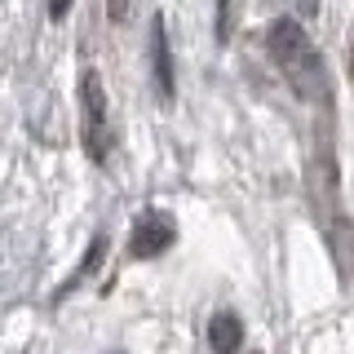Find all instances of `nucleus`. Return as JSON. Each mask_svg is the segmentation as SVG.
Masks as SVG:
<instances>
[{
  "mask_svg": "<svg viewBox=\"0 0 354 354\" xmlns=\"http://www.w3.org/2000/svg\"><path fill=\"white\" fill-rule=\"evenodd\" d=\"M266 49H270L274 66L283 71V80L292 84L297 97L306 102H328V71H324V53L310 44L306 27L297 18H274L266 31Z\"/></svg>",
  "mask_w": 354,
  "mask_h": 354,
  "instance_id": "1",
  "label": "nucleus"
},
{
  "mask_svg": "<svg viewBox=\"0 0 354 354\" xmlns=\"http://www.w3.org/2000/svg\"><path fill=\"white\" fill-rule=\"evenodd\" d=\"M80 115H84V151L88 160L102 164L111 151V120H106V93H102L97 71L80 75Z\"/></svg>",
  "mask_w": 354,
  "mask_h": 354,
  "instance_id": "2",
  "label": "nucleus"
},
{
  "mask_svg": "<svg viewBox=\"0 0 354 354\" xmlns=\"http://www.w3.org/2000/svg\"><path fill=\"white\" fill-rule=\"evenodd\" d=\"M341 195V173H337V151H332V124L315 138V160H310V204L319 217H332Z\"/></svg>",
  "mask_w": 354,
  "mask_h": 354,
  "instance_id": "3",
  "label": "nucleus"
},
{
  "mask_svg": "<svg viewBox=\"0 0 354 354\" xmlns=\"http://www.w3.org/2000/svg\"><path fill=\"white\" fill-rule=\"evenodd\" d=\"M173 239H177V226L164 213H147V217H138V226H133V239H129V252L133 257H160V252H169L173 248Z\"/></svg>",
  "mask_w": 354,
  "mask_h": 354,
  "instance_id": "4",
  "label": "nucleus"
},
{
  "mask_svg": "<svg viewBox=\"0 0 354 354\" xmlns=\"http://www.w3.org/2000/svg\"><path fill=\"white\" fill-rule=\"evenodd\" d=\"M151 71H155V93L160 102H173L177 97V75H173V49H169V31H164V18H151Z\"/></svg>",
  "mask_w": 354,
  "mask_h": 354,
  "instance_id": "5",
  "label": "nucleus"
},
{
  "mask_svg": "<svg viewBox=\"0 0 354 354\" xmlns=\"http://www.w3.org/2000/svg\"><path fill=\"white\" fill-rule=\"evenodd\" d=\"M239 341H243L239 315H230V310H217V315L208 319V346H213V354H235Z\"/></svg>",
  "mask_w": 354,
  "mask_h": 354,
  "instance_id": "6",
  "label": "nucleus"
},
{
  "mask_svg": "<svg viewBox=\"0 0 354 354\" xmlns=\"http://www.w3.org/2000/svg\"><path fill=\"white\" fill-rule=\"evenodd\" d=\"M102 252H106V235H93V243H88V252H84V261L75 266V274H71L66 283H58V292H53V306H58L66 292H75V288H80V283L88 279V274L97 270V261H102Z\"/></svg>",
  "mask_w": 354,
  "mask_h": 354,
  "instance_id": "7",
  "label": "nucleus"
},
{
  "mask_svg": "<svg viewBox=\"0 0 354 354\" xmlns=\"http://www.w3.org/2000/svg\"><path fill=\"white\" fill-rule=\"evenodd\" d=\"M328 243H332V257H337V266L346 274H354V226H350V221H332Z\"/></svg>",
  "mask_w": 354,
  "mask_h": 354,
  "instance_id": "8",
  "label": "nucleus"
},
{
  "mask_svg": "<svg viewBox=\"0 0 354 354\" xmlns=\"http://www.w3.org/2000/svg\"><path fill=\"white\" fill-rule=\"evenodd\" d=\"M217 40H230V0H217Z\"/></svg>",
  "mask_w": 354,
  "mask_h": 354,
  "instance_id": "9",
  "label": "nucleus"
},
{
  "mask_svg": "<svg viewBox=\"0 0 354 354\" xmlns=\"http://www.w3.org/2000/svg\"><path fill=\"white\" fill-rule=\"evenodd\" d=\"M129 9H133V0H106V18L111 22H124Z\"/></svg>",
  "mask_w": 354,
  "mask_h": 354,
  "instance_id": "10",
  "label": "nucleus"
},
{
  "mask_svg": "<svg viewBox=\"0 0 354 354\" xmlns=\"http://www.w3.org/2000/svg\"><path fill=\"white\" fill-rule=\"evenodd\" d=\"M71 5H75V0H49V18H66Z\"/></svg>",
  "mask_w": 354,
  "mask_h": 354,
  "instance_id": "11",
  "label": "nucleus"
},
{
  "mask_svg": "<svg viewBox=\"0 0 354 354\" xmlns=\"http://www.w3.org/2000/svg\"><path fill=\"white\" fill-rule=\"evenodd\" d=\"M301 5V14H319V0H297Z\"/></svg>",
  "mask_w": 354,
  "mask_h": 354,
  "instance_id": "12",
  "label": "nucleus"
},
{
  "mask_svg": "<svg viewBox=\"0 0 354 354\" xmlns=\"http://www.w3.org/2000/svg\"><path fill=\"white\" fill-rule=\"evenodd\" d=\"M350 71H354V58H350Z\"/></svg>",
  "mask_w": 354,
  "mask_h": 354,
  "instance_id": "13",
  "label": "nucleus"
}]
</instances>
